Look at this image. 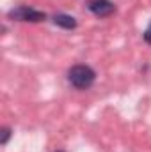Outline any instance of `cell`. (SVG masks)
<instances>
[{
  "label": "cell",
  "mask_w": 151,
  "mask_h": 152,
  "mask_svg": "<svg viewBox=\"0 0 151 152\" xmlns=\"http://www.w3.org/2000/svg\"><path fill=\"white\" fill-rule=\"evenodd\" d=\"M142 36H144V41L151 46V21H150V25L146 27V30H144V34H142Z\"/></svg>",
  "instance_id": "8992f818"
},
{
  "label": "cell",
  "mask_w": 151,
  "mask_h": 152,
  "mask_svg": "<svg viewBox=\"0 0 151 152\" xmlns=\"http://www.w3.org/2000/svg\"><path fill=\"white\" fill-rule=\"evenodd\" d=\"M57 152H62V151H57Z\"/></svg>",
  "instance_id": "52a82bcc"
},
{
  "label": "cell",
  "mask_w": 151,
  "mask_h": 152,
  "mask_svg": "<svg viewBox=\"0 0 151 152\" xmlns=\"http://www.w3.org/2000/svg\"><path fill=\"white\" fill-rule=\"evenodd\" d=\"M7 18L9 20H16V21H30V23H39V21H44L46 20V14L41 12L38 9H32L29 5H20V7H14L7 12Z\"/></svg>",
  "instance_id": "7a4b0ae2"
},
{
  "label": "cell",
  "mask_w": 151,
  "mask_h": 152,
  "mask_svg": "<svg viewBox=\"0 0 151 152\" xmlns=\"http://www.w3.org/2000/svg\"><path fill=\"white\" fill-rule=\"evenodd\" d=\"M96 80V73L89 67V66H84V64H78L73 66L70 71H68V81L78 88V90H87L93 87Z\"/></svg>",
  "instance_id": "6da1fadb"
},
{
  "label": "cell",
  "mask_w": 151,
  "mask_h": 152,
  "mask_svg": "<svg viewBox=\"0 0 151 152\" xmlns=\"http://www.w3.org/2000/svg\"><path fill=\"white\" fill-rule=\"evenodd\" d=\"M53 23L55 25H59V27H62V28H66V30H73L76 27V20L73 16H70V14H55L53 16Z\"/></svg>",
  "instance_id": "277c9868"
},
{
  "label": "cell",
  "mask_w": 151,
  "mask_h": 152,
  "mask_svg": "<svg viewBox=\"0 0 151 152\" xmlns=\"http://www.w3.org/2000/svg\"><path fill=\"white\" fill-rule=\"evenodd\" d=\"M9 138H11V129L9 127H2V131H0V145H7Z\"/></svg>",
  "instance_id": "5b68a950"
},
{
  "label": "cell",
  "mask_w": 151,
  "mask_h": 152,
  "mask_svg": "<svg viewBox=\"0 0 151 152\" xmlns=\"http://www.w3.org/2000/svg\"><path fill=\"white\" fill-rule=\"evenodd\" d=\"M87 7L98 18H107V16H110V14L115 12V5L110 0H91L87 4Z\"/></svg>",
  "instance_id": "3957f363"
}]
</instances>
